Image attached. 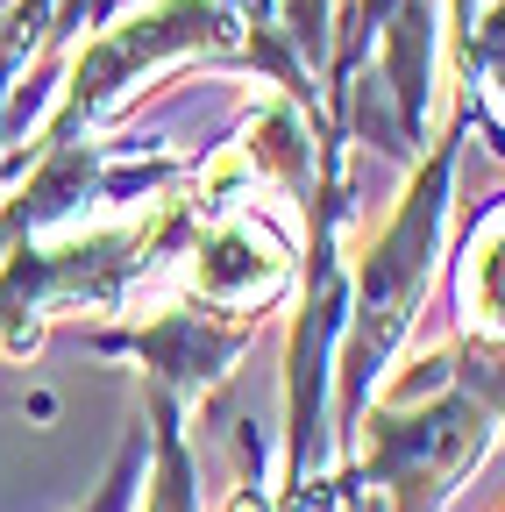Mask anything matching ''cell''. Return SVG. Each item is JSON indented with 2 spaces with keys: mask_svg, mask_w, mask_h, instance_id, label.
<instances>
[{
  "mask_svg": "<svg viewBox=\"0 0 505 512\" xmlns=\"http://www.w3.org/2000/svg\"><path fill=\"white\" fill-rule=\"evenodd\" d=\"M498 420L449 377H413L406 392L370 399L349 441L335 448V498L356 505L377 491L392 512H449V498L491 456Z\"/></svg>",
  "mask_w": 505,
  "mask_h": 512,
  "instance_id": "3957f363",
  "label": "cell"
},
{
  "mask_svg": "<svg viewBox=\"0 0 505 512\" xmlns=\"http://www.w3.org/2000/svg\"><path fill=\"white\" fill-rule=\"evenodd\" d=\"M449 57H456V86L477 93L484 107L498 100L505 107V0H484V8L449 36Z\"/></svg>",
  "mask_w": 505,
  "mask_h": 512,
  "instance_id": "9c48e42d",
  "label": "cell"
},
{
  "mask_svg": "<svg viewBox=\"0 0 505 512\" xmlns=\"http://www.w3.org/2000/svg\"><path fill=\"white\" fill-rule=\"evenodd\" d=\"M449 299H456V335L505 342V192H491L470 214L449 256Z\"/></svg>",
  "mask_w": 505,
  "mask_h": 512,
  "instance_id": "8992f818",
  "label": "cell"
},
{
  "mask_svg": "<svg viewBox=\"0 0 505 512\" xmlns=\"http://www.w3.org/2000/svg\"><path fill=\"white\" fill-rule=\"evenodd\" d=\"M143 470H150V427L136 420L129 434H121V448H114V463H107V477H100V491L79 505V512H136V491H143Z\"/></svg>",
  "mask_w": 505,
  "mask_h": 512,
  "instance_id": "30bf717a",
  "label": "cell"
},
{
  "mask_svg": "<svg viewBox=\"0 0 505 512\" xmlns=\"http://www.w3.org/2000/svg\"><path fill=\"white\" fill-rule=\"evenodd\" d=\"M185 420L193 406L143 384V427H150V470L136 491V512H200V463H193V441H185Z\"/></svg>",
  "mask_w": 505,
  "mask_h": 512,
  "instance_id": "52a82bcc",
  "label": "cell"
},
{
  "mask_svg": "<svg viewBox=\"0 0 505 512\" xmlns=\"http://www.w3.org/2000/svg\"><path fill=\"white\" fill-rule=\"evenodd\" d=\"M484 121L491 157H505V121L456 86V114L449 128L420 150V164L406 171L399 207L385 214L356 264H349V320H342V349H335V448L349 441V427L363 420L370 399H385V377L413 335V320L427 306V285L441 271V235H449V200H456V164Z\"/></svg>",
  "mask_w": 505,
  "mask_h": 512,
  "instance_id": "6da1fadb",
  "label": "cell"
},
{
  "mask_svg": "<svg viewBox=\"0 0 505 512\" xmlns=\"http://www.w3.org/2000/svg\"><path fill=\"white\" fill-rule=\"evenodd\" d=\"M0 8H8V0H0Z\"/></svg>",
  "mask_w": 505,
  "mask_h": 512,
  "instance_id": "7c38bea8",
  "label": "cell"
},
{
  "mask_svg": "<svg viewBox=\"0 0 505 512\" xmlns=\"http://www.w3.org/2000/svg\"><path fill=\"white\" fill-rule=\"evenodd\" d=\"M185 271V292L221 306V313H257L271 320V306L299 285V242L292 228L257 207V200H235V207H214L193 235V249L178 256Z\"/></svg>",
  "mask_w": 505,
  "mask_h": 512,
  "instance_id": "5b68a950",
  "label": "cell"
},
{
  "mask_svg": "<svg viewBox=\"0 0 505 512\" xmlns=\"http://www.w3.org/2000/svg\"><path fill=\"white\" fill-rule=\"evenodd\" d=\"M235 456H242V477H235V491H228L221 512H278V484H271V470H264V434H257V420L235 427Z\"/></svg>",
  "mask_w": 505,
  "mask_h": 512,
  "instance_id": "8fae6325",
  "label": "cell"
},
{
  "mask_svg": "<svg viewBox=\"0 0 505 512\" xmlns=\"http://www.w3.org/2000/svg\"><path fill=\"white\" fill-rule=\"evenodd\" d=\"M420 377H449V384H463V392L498 420V434H505V342H470V335H449L441 349H427L420 363H413Z\"/></svg>",
  "mask_w": 505,
  "mask_h": 512,
  "instance_id": "ba28073f",
  "label": "cell"
},
{
  "mask_svg": "<svg viewBox=\"0 0 505 512\" xmlns=\"http://www.w3.org/2000/svg\"><path fill=\"white\" fill-rule=\"evenodd\" d=\"M264 335V320L257 313H221L207 299H171L157 306L150 320H121V328H93L86 349L93 356H129L143 370V384H157V392L185 399V406H200L207 392H221L228 370L257 349Z\"/></svg>",
  "mask_w": 505,
  "mask_h": 512,
  "instance_id": "277c9868",
  "label": "cell"
},
{
  "mask_svg": "<svg viewBox=\"0 0 505 512\" xmlns=\"http://www.w3.org/2000/svg\"><path fill=\"white\" fill-rule=\"evenodd\" d=\"M214 200L200 192V171L178 192L150 200L129 221H79L57 235H29L0 256V349L29 356L65 313H129L136 292H150L178 256L193 249Z\"/></svg>",
  "mask_w": 505,
  "mask_h": 512,
  "instance_id": "7a4b0ae2",
  "label": "cell"
}]
</instances>
